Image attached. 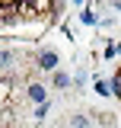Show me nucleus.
<instances>
[{
	"mask_svg": "<svg viewBox=\"0 0 121 128\" xmlns=\"http://www.w3.org/2000/svg\"><path fill=\"white\" fill-rule=\"evenodd\" d=\"M54 64H58V54H54V51H45V54H42V67H45V70H51Z\"/></svg>",
	"mask_w": 121,
	"mask_h": 128,
	"instance_id": "f257e3e1",
	"label": "nucleus"
},
{
	"mask_svg": "<svg viewBox=\"0 0 121 128\" xmlns=\"http://www.w3.org/2000/svg\"><path fill=\"white\" fill-rule=\"evenodd\" d=\"M16 10H22V6H16V3H0V16H13Z\"/></svg>",
	"mask_w": 121,
	"mask_h": 128,
	"instance_id": "f03ea898",
	"label": "nucleus"
},
{
	"mask_svg": "<svg viewBox=\"0 0 121 128\" xmlns=\"http://www.w3.org/2000/svg\"><path fill=\"white\" fill-rule=\"evenodd\" d=\"M29 96L35 99V102H42V99H45V90H42V86H32V90H29Z\"/></svg>",
	"mask_w": 121,
	"mask_h": 128,
	"instance_id": "7ed1b4c3",
	"label": "nucleus"
},
{
	"mask_svg": "<svg viewBox=\"0 0 121 128\" xmlns=\"http://www.w3.org/2000/svg\"><path fill=\"white\" fill-rule=\"evenodd\" d=\"M6 61H10V51H0V67H6Z\"/></svg>",
	"mask_w": 121,
	"mask_h": 128,
	"instance_id": "20e7f679",
	"label": "nucleus"
}]
</instances>
